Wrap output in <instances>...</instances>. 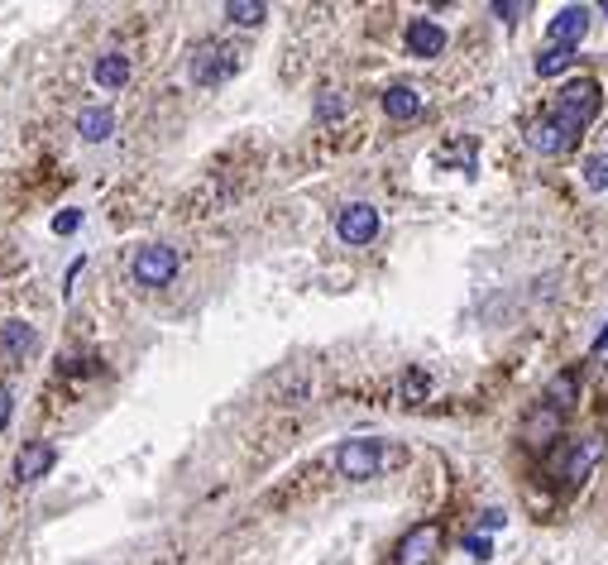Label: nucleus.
<instances>
[{
  "label": "nucleus",
  "instance_id": "obj_1",
  "mask_svg": "<svg viewBox=\"0 0 608 565\" xmlns=\"http://www.w3.org/2000/svg\"><path fill=\"white\" fill-rule=\"evenodd\" d=\"M398 460H402L398 445H388L379 436H354V441H345L341 451H335V470H341V479H374Z\"/></svg>",
  "mask_w": 608,
  "mask_h": 565
},
{
  "label": "nucleus",
  "instance_id": "obj_2",
  "mask_svg": "<svg viewBox=\"0 0 608 565\" xmlns=\"http://www.w3.org/2000/svg\"><path fill=\"white\" fill-rule=\"evenodd\" d=\"M594 110H599V81H589V77H580V81H570V87L555 96V106H551V120H561L570 135H580V129L594 120Z\"/></svg>",
  "mask_w": 608,
  "mask_h": 565
},
{
  "label": "nucleus",
  "instance_id": "obj_3",
  "mask_svg": "<svg viewBox=\"0 0 608 565\" xmlns=\"http://www.w3.org/2000/svg\"><path fill=\"white\" fill-rule=\"evenodd\" d=\"M235 68H240V58H235V48H226V43H197L192 58H188V77L197 87H221V81L235 77Z\"/></svg>",
  "mask_w": 608,
  "mask_h": 565
},
{
  "label": "nucleus",
  "instance_id": "obj_4",
  "mask_svg": "<svg viewBox=\"0 0 608 565\" xmlns=\"http://www.w3.org/2000/svg\"><path fill=\"white\" fill-rule=\"evenodd\" d=\"M182 259L173 244H144L140 254H134V282L140 288H168V282L178 278Z\"/></svg>",
  "mask_w": 608,
  "mask_h": 565
},
{
  "label": "nucleus",
  "instance_id": "obj_5",
  "mask_svg": "<svg viewBox=\"0 0 608 565\" xmlns=\"http://www.w3.org/2000/svg\"><path fill=\"white\" fill-rule=\"evenodd\" d=\"M335 235H341L345 244H369L379 235V211L369 202H350L341 206V215H335Z\"/></svg>",
  "mask_w": 608,
  "mask_h": 565
},
{
  "label": "nucleus",
  "instance_id": "obj_6",
  "mask_svg": "<svg viewBox=\"0 0 608 565\" xmlns=\"http://www.w3.org/2000/svg\"><path fill=\"white\" fill-rule=\"evenodd\" d=\"M58 464V445L53 441H29L20 455H14V479L20 484H39V479Z\"/></svg>",
  "mask_w": 608,
  "mask_h": 565
},
{
  "label": "nucleus",
  "instance_id": "obj_7",
  "mask_svg": "<svg viewBox=\"0 0 608 565\" xmlns=\"http://www.w3.org/2000/svg\"><path fill=\"white\" fill-rule=\"evenodd\" d=\"M436 546H441V527L421 522V527H412L408 537L398 541V565H427L436 556Z\"/></svg>",
  "mask_w": 608,
  "mask_h": 565
},
{
  "label": "nucleus",
  "instance_id": "obj_8",
  "mask_svg": "<svg viewBox=\"0 0 608 565\" xmlns=\"http://www.w3.org/2000/svg\"><path fill=\"white\" fill-rule=\"evenodd\" d=\"M446 48V29L436 24V20H427V14H421V20H408V53L412 58H436Z\"/></svg>",
  "mask_w": 608,
  "mask_h": 565
},
{
  "label": "nucleus",
  "instance_id": "obj_9",
  "mask_svg": "<svg viewBox=\"0 0 608 565\" xmlns=\"http://www.w3.org/2000/svg\"><path fill=\"white\" fill-rule=\"evenodd\" d=\"M599 455H603V441H599V436H584L575 451L565 455L561 479H565V484H580V479H589V474H594V464H599Z\"/></svg>",
  "mask_w": 608,
  "mask_h": 565
},
{
  "label": "nucleus",
  "instance_id": "obj_10",
  "mask_svg": "<svg viewBox=\"0 0 608 565\" xmlns=\"http://www.w3.org/2000/svg\"><path fill=\"white\" fill-rule=\"evenodd\" d=\"M584 34H589V10L584 5H565L551 20V43H561V48H580Z\"/></svg>",
  "mask_w": 608,
  "mask_h": 565
},
{
  "label": "nucleus",
  "instance_id": "obj_11",
  "mask_svg": "<svg viewBox=\"0 0 608 565\" xmlns=\"http://www.w3.org/2000/svg\"><path fill=\"white\" fill-rule=\"evenodd\" d=\"M77 135L87 139V144H106L115 135V110L111 106H87L77 115Z\"/></svg>",
  "mask_w": 608,
  "mask_h": 565
},
{
  "label": "nucleus",
  "instance_id": "obj_12",
  "mask_svg": "<svg viewBox=\"0 0 608 565\" xmlns=\"http://www.w3.org/2000/svg\"><path fill=\"white\" fill-rule=\"evenodd\" d=\"M34 345H39V330H34L29 321H5L0 326V355L24 359V355H34Z\"/></svg>",
  "mask_w": 608,
  "mask_h": 565
},
{
  "label": "nucleus",
  "instance_id": "obj_13",
  "mask_svg": "<svg viewBox=\"0 0 608 565\" xmlns=\"http://www.w3.org/2000/svg\"><path fill=\"white\" fill-rule=\"evenodd\" d=\"M561 417H565V412H555L551 403H542L527 422H522V436H527L532 445H546V441L561 436Z\"/></svg>",
  "mask_w": 608,
  "mask_h": 565
},
{
  "label": "nucleus",
  "instance_id": "obj_14",
  "mask_svg": "<svg viewBox=\"0 0 608 565\" xmlns=\"http://www.w3.org/2000/svg\"><path fill=\"white\" fill-rule=\"evenodd\" d=\"M570 139H575V135H570L561 120H551V115H546V120H536L532 135H527V144L536 148V154H561V148H570Z\"/></svg>",
  "mask_w": 608,
  "mask_h": 565
},
{
  "label": "nucleus",
  "instance_id": "obj_15",
  "mask_svg": "<svg viewBox=\"0 0 608 565\" xmlns=\"http://www.w3.org/2000/svg\"><path fill=\"white\" fill-rule=\"evenodd\" d=\"M383 115L388 120H417L421 115V91L417 87H388L383 91Z\"/></svg>",
  "mask_w": 608,
  "mask_h": 565
},
{
  "label": "nucleus",
  "instance_id": "obj_16",
  "mask_svg": "<svg viewBox=\"0 0 608 565\" xmlns=\"http://www.w3.org/2000/svg\"><path fill=\"white\" fill-rule=\"evenodd\" d=\"M92 72H96V81L106 91H115V87H125V81H130V58L125 53H106V58H96Z\"/></svg>",
  "mask_w": 608,
  "mask_h": 565
},
{
  "label": "nucleus",
  "instance_id": "obj_17",
  "mask_svg": "<svg viewBox=\"0 0 608 565\" xmlns=\"http://www.w3.org/2000/svg\"><path fill=\"white\" fill-rule=\"evenodd\" d=\"M575 58H580V48H561V43H551L536 53V77H555V72H565V68H575Z\"/></svg>",
  "mask_w": 608,
  "mask_h": 565
},
{
  "label": "nucleus",
  "instance_id": "obj_18",
  "mask_svg": "<svg viewBox=\"0 0 608 565\" xmlns=\"http://www.w3.org/2000/svg\"><path fill=\"white\" fill-rule=\"evenodd\" d=\"M575 397H580V374H555L551 384H546V403H551L555 412H565Z\"/></svg>",
  "mask_w": 608,
  "mask_h": 565
},
{
  "label": "nucleus",
  "instance_id": "obj_19",
  "mask_svg": "<svg viewBox=\"0 0 608 565\" xmlns=\"http://www.w3.org/2000/svg\"><path fill=\"white\" fill-rule=\"evenodd\" d=\"M226 20H230V24L255 29V24L268 20V5H259V0H230V5H226Z\"/></svg>",
  "mask_w": 608,
  "mask_h": 565
},
{
  "label": "nucleus",
  "instance_id": "obj_20",
  "mask_svg": "<svg viewBox=\"0 0 608 565\" xmlns=\"http://www.w3.org/2000/svg\"><path fill=\"white\" fill-rule=\"evenodd\" d=\"M584 182H589L594 192H603V187H608V158H603V154L584 163Z\"/></svg>",
  "mask_w": 608,
  "mask_h": 565
},
{
  "label": "nucleus",
  "instance_id": "obj_21",
  "mask_svg": "<svg viewBox=\"0 0 608 565\" xmlns=\"http://www.w3.org/2000/svg\"><path fill=\"white\" fill-rule=\"evenodd\" d=\"M53 230H58V235H77V230H82V211H77V206L58 211V215H53Z\"/></svg>",
  "mask_w": 608,
  "mask_h": 565
},
{
  "label": "nucleus",
  "instance_id": "obj_22",
  "mask_svg": "<svg viewBox=\"0 0 608 565\" xmlns=\"http://www.w3.org/2000/svg\"><path fill=\"white\" fill-rule=\"evenodd\" d=\"M494 14H498V20H517V14H527V5H522V0H494Z\"/></svg>",
  "mask_w": 608,
  "mask_h": 565
},
{
  "label": "nucleus",
  "instance_id": "obj_23",
  "mask_svg": "<svg viewBox=\"0 0 608 565\" xmlns=\"http://www.w3.org/2000/svg\"><path fill=\"white\" fill-rule=\"evenodd\" d=\"M465 546H469V556H475V560L494 556V546H488V537H479V531H475V537H465Z\"/></svg>",
  "mask_w": 608,
  "mask_h": 565
},
{
  "label": "nucleus",
  "instance_id": "obj_24",
  "mask_svg": "<svg viewBox=\"0 0 608 565\" xmlns=\"http://www.w3.org/2000/svg\"><path fill=\"white\" fill-rule=\"evenodd\" d=\"M10 417H14V393H10L5 384H0V431L10 426Z\"/></svg>",
  "mask_w": 608,
  "mask_h": 565
},
{
  "label": "nucleus",
  "instance_id": "obj_25",
  "mask_svg": "<svg viewBox=\"0 0 608 565\" xmlns=\"http://www.w3.org/2000/svg\"><path fill=\"white\" fill-rule=\"evenodd\" d=\"M503 522H508V518H503V512H498V508H488V512H479V531H498Z\"/></svg>",
  "mask_w": 608,
  "mask_h": 565
},
{
  "label": "nucleus",
  "instance_id": "obj_26",
  "mask_svg": "<svg viewBox=\"0 0 608 565\" xmlns=\"http://www.w3.org/2000/svg\"><path fill=\"white\" fill-rule=\"evenodd\" d=\"M316 115H321V120H331V115H341V96H335V91H326V101L316 106Z\"/></svg>",
  "mask_w": 608,
  "mask_h": 565
},
{
  "label": "nucleus",
  "instance_id": "obj_27",
  "mask_svg": "<svg viewBox=\"0 0 608 565\" xmlns=\"http://www.w3.org/2000/svg\"><path fill=\"white\" fill-rule=\"evenodd\" d=\"M594 350H599V355H603V350H608V326H603V330H599V340H594Z\"/></svg>",
  "mask_w": 608,
  "mask_h": 565
},
{
  "label": "nucleus",
  "instance_id": "obj_28",
  "mask_svg": "<svg viewBox=\"0 0 608 565\" xmlns=\"http://www.w3.org/2000/svg\"><path fill=\"white\" fill-rule=\"evenodd\" d=\"M599 10H603V14H608V0H603V5H599Z\"/></svg>",
  "mask_w": 608,
  "mask_h": 565
}]
</instances>
